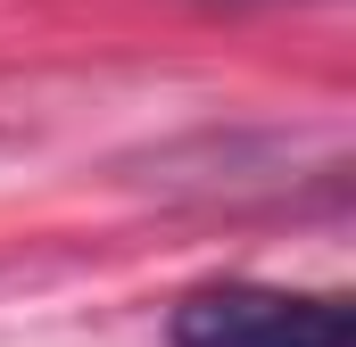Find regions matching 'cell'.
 Wrapping results in <instances>:
<instances>
[{"mask_svg":"<svg viewBox=\"0 0 356 347\" xmlns=\"http://www.w3.org/2000/svg\"><path fill=\"white\" fill-rule=\"evenodd\" d=\"M175 347H356V306L332 289H266V281H207L166 323Z\"/></svg>","mask_w":356,"mask_h":347,"instance_id":"obj_1","label":"cell"}]
</instances>
